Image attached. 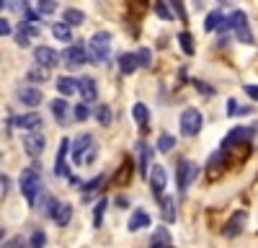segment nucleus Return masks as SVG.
Returning <instances> with one entry per match:
<instances>
[{
	"label": "nucleus",
	"instance_id": "1",
	"mask_svg": "<svg viewBox=\"0 0 258 248\" xmlns=\"http://www.w3.org/2000/svg\"><path fill=\"white\" fill-rule=\"evenodd\" d=\"M111 52V34L109 31H96L88 39V54L93 62H106Z\"/></svg>",
	"mask_w": 258,
	"mask_h": 248
},
{
	"label": "nucleus",
	"instance_id": "2",
	"mask_svg": "<svg viewBox=\"0 0 258 248\" xmlns=\"http://www.w3.org/2000/svg\"><path fill=\"white\" fill-rule=\"evenodd\" d=\"M96 155V140L93 135H80L73 145V163L83 165V163H91Z\"/></svg>",
	"mask_w": 258,
	"mask_h": 248
},
{
	"label": "nucleus",
	"instance_id": "3",
	"mask_svg": "<svg viewBox=\"0 0 258 248\" xmlns=\"http://www.w3.org/2000/svg\"><path fill=\"white\" fill-rule=\"evenodd\" d=\"M21 192H24L29 207H36V197L41 192V178L34 168H26L24 173H21Z\"/></svg>",
	"mask_w": 258,
	"mask_h": 248
},
{
	"label": "nucleus",
	"instance_id": "4",
	"mask_svg": "<svg viewBox=\"0 0 258 248\" xmlns=\"http://www.w3.org/2000/svg\"><path fill=\"white\" fill-rule=\"evenodd\" d=\"M202 124H204V119H202L199 109H194V106L183 109V114H181V135L183 137H197L202 132Z\"/></svg>",
	"mask_w": 258,
	"mask_h": 248
},
{
	"label": "nucleus",
	"instance_id": "5",
	"mask_svg": "<svg viewBox=\"0 0 258 248\" xmlns=\"http://www.w3.org/2000/svg\"><path fill=\"white\" fill-rule=\"evenodd\" d=\"M197 173H199V165H197V163H191V160H186V158L178 160V165H176V186H178L181 194H186L188 183L197 178Z\"/></svg>",
	"mask_w": 258,
	"mask_h": 248
},
{
	"label": "nucleus",
	"instance_id": "6",
	"mask_svg": "<svg viewBox=\"0 0 258 248\" xmlns=\"http://www.w3.org/2000/svg\"><path fill=\"white\" fill-rule=\"evenodd\" d=\"M47 217L52 220V222H57L59 227H64L70 220H73V207L68 204V202H57V199H52L49 204H47Z\"/></svg>",
	"mask_w": 258,
	"mask_h": 248
},
{
	"label": "nucleus",
	"instance_id": "7",
	"mask_svg": "<svg viewBox=\"0 0 258 248\" xmlns=\"http://www.w3.org/2000/svg\"><path fill=\"white\" fill-rule=\"evenodd\" d=\"M230 29L235 31V36H238L243 44H250V41H253V31H250V24H248V16L243 11H235L230 16Z\"/></svg>",
	"mask_w": 258,
	"mask_h": 248
},
{
	"label": "nucleus",
	"instance_id": "8",
	"mask_svg": "<svg viewBox=\"0 0 258 248\" xmlns=\"http://www.w3.org/2000/svg\"><path fill=\"white\" fill-rule=\"evenodd\" d=\"M44 145H47V137L41 135V132H26V137H24V150H26V155L39 158L41 150H44Z\"/></svg>",
	"mask_w": 258,
	"mask_h": 248
},
{
	"label": "nucleus",
	"instance_id": "9",
	"mask_svg": "<svg viewBox=\"0 0 258 248\" xmlns=\"http://www.w3.org/2000/svg\"><path fill=\"white\" fill-rule=\"evenodd\" d=\"M62 57H64V62H68V68H80V65L88 62V49H85L83 44H73V47H68L62 52Z\"/></svg>",
	"mask_w": 258,
	"mask_h": 248
},
{
	"label": "nucleus",
	"instance_id": "10",
	"mask_svg": "<svg viewBox=\"0 0 258 248\" xmlns=\"http://www.w3.org/2000/svg\"><path fill=\"white\" fill-rule=\"evenodd\" d=\"M250 137H253V130H248V127H235V130L227 132V137H225V142H222V150H227L230 145H248Z\"/></svg>",
	"mask_w": 258,
	"mask_h": 248
},
{
	"label": "nucleus",
	"instance_id": "11",
	"mask_svg": "<svg viewBox=\"0 0 258 248\" xmlns=\"http://www.w3.org/2000/svg\"><path fill=\"white\" fill-rule=\"evenodd\" d=\"M34 59H36V65L52 70L57 62H59V54H57L52 47H36V49H34Z\"/></svg>",
	"mask_w": 258,
	"mask_h": 248
},
{
	"label": "nucleus",
	"instance_id": "12",
	"mask_svg": "<svg viewBox=\"0 0 258 248\" xmlns=\"http://www.w3.org/2000/svg\"><path fill=\"white\" fill-rule=\"evenodd\" d=\"M150 189H153V194L158 197V199H163V189H165V168H163V165H155V168L153 171H150Z\"/></svg>",
	"mask_w": 258,
	"mask_h": 248
},
{
	"label": "nucleus",
	"instance_id": "13",
	"mask_svg": "<svg viewBox=\"0 0 258 248\" xmlns=\"http://www.w3.org/2000/svg\"><path fill=\"white\" fill-rule=\"evenodd\" d=\"M78 91L83 96V103H93L98 98V88L93 78H78Z\"/></svg>",
	"mask_w": 258,
	"mask_h": 248
},
{
	"label": "nucleus",
	"instance_id": "14",
	"mask_svg": "<svg viewBox=\"0 0 258 248\" xmlns=\"http://www.w3.org/2000/svg\"><path fill=\"white\" fill-rule=\"evenodd\" d=\"M245 217H248V215H245L243 210H240V212H235V215L227 220V225L222 227V235H225V238H235V235H238V233L243 230V222H245Z\"/></svg>",
	"mask_w": 258,
	"mask_h": 248
},
{
	"label": "nucleus",
	"instance_id": "15",
	"mask_svg": "<svg viewBox=\"0 0 258 248\" xmlns=\"http://www.w3.org/2000/svg\"><path fill=\"white\" fill-rule=\"evenodd\" d=\"M68 153H73V145L70 140L64 137L59 142V150H57V160H54V176H64V163H68Z\"/></svg>",
	"mask_w": 258,
	"mask_h": 248
},
{
	"label": "nucleus",
	"instance_id": "16",
	"mask_svg": "<svg viewBox=\"0 0 258 248\" xmlns=\"http://www.w3.org/2000/svg\"><path fill=\"white\" fill-rule=\"evenodd\" d=\"M13 121H16V127H21V130H31V132H39L41 130V116L39 114H24V116H13Z\"/></svg>",
	"mask_w": 258,
	"mask_h": 248
},
{
	"label": "nucleus",
	"instance_id": "17",
	"mask_svg": "<svg viewBox=\"0 0 258 248\" xmlns=\"http://www.w3.org/2000/svg\"><path fill=\"white\" fill-rule=\"evenodd\" d=\"M230 26V21H225V16L220 11H212L207 18H204V29L207 31H225Z\"/></svg>",
	"mask_w": 258,
	"mask_h": 248
},
{
	"label": "nucleus",
	"instance_id": "18",
	"mask_svg": "<svg viewBox=\"0 0 258 248\" xmlns=\"http://www.w3.org/2000/svg\"><path fill=\"white\" fill-rule=\"evenodd\" d=\"M36 34H39V29H36L34 24H21L18 31H16V41H18L21 47H29V41H31Z\"/></svg>",
	"mask_w": 258,
	"mask_h": 248
},
{
	"label": "nucleus",
	"instance_id": "19",
	"mask_svg": "<svg viewBox=\"0 0 258 248\" xmlns=\"http://www.w3.org/2000/svg\"><path fill=\"white\" fill-rule=\"evenodd\" d=\"M41 98H44V96H41L39 88H21V91H18V101L26 103V106H39Z\"/></svg>",
	"mask_w": 258,
	"mask_h": 248
},
{
	"label": "nucleus",
	"instance_id": "20",
	"mask_svg": "<svg viewBox=\"0 0 258 248\" xmlns=\"http://www.w3.org/2000/svg\"><path fill=\"white\" fill-rule=\"evenodd\" d=\"M103 181H106V176H103V173H98V176H96V178H91L88 183H83V189H80V192H83V202H85V204H88V202L93 199V194L101 189V183H103Z\"/></svg>",
	"mask_w": 258,
	"mask_h": 248
},
{
	"label": "nucleus",
	"instance_id": "21",
	"mask_svg": "<svg viewBox=\"0 0 258 248\" xmlns=\"http://www.w3.org/2000/svg\"><path fill=\"white\" fill-rule=\"evenodd\" d=\"M150 215L145 212V210H137L132 217H129V233H137V230H142V227H150Z\"/></svg>",
	"mask_w": 258,
	"mask_h": 248
},
{
	"label": "nucleus",
	"instance_id": "22",
	"mask_svg": "<svg viewBox=\"0 0 258 248\" xmlns=\"http://www.w3.org/2000/svg\"><path fill=\"white\" fill-rule=\"evenodd\" d=\"M57 91H59L64 98H70V96L78 91V80H75V78H70V75L57 78Z\"/></svg>",
	"mask_w": 258,
	"mask_h": 248
},
{
	"label": "nucleus",
	"instance_id": "23",
	"mask_svg": "<svg viewBox=\"0 0 258 248\" xmlns=\"http://www.w3.org/2000/svg\"><path fill=\"white\" fill-rule=\"evenodd\" d=\"M137 68H140V57H137V54H129V52H126V54L119 57V70H121L124 75L135 73Z\"/></svg>",
	"mask_w": 258,
	"mask_h": 248
},
{
	"label": "nucleus",
	"instance_id": "24",
	"mask_svg": "<svg viewBox=\"0 0 258 248\" xmlns=\"http://www.w3.org/2000/svg\"><path fill=\"white\" fill-rule=\"evenodd\" d=\"M49 106H52L54 119H57L59 124H64V119H68V109H70V106H68V98H54Z\"/></svg>",
	"mask_w": 258,
	"mask_h": 248
},
{
	"label": "nucleus",
	"instance_id": "25",
	"mask_svg": "<svg viewBox=\"0 0 258 248\" xmlns=\"http://www.w3.org/2000/svg\"><path fill=\"white\" fill-rule=\"evenodd\" d=\"M160 212H163V222H176V202L170 197L160 199Z\"/></svg>",
	"mask_w": 258,
	"mask_h": 248
},
{
	"label": "nucleus",
	"instance_id": "26",
	"mask_svg": "<svg viewBox=\"0 0 258 248\" xmlns=\"http://www.w3.org/2000/svg\"><path fill=\"white\" fill-rule=\"evenodd\" d=\"M147 160H153V148H150V145H145V142H140V173H142V176H150Z\"/></svg>",
	"mask_w": 258,
	"mask_h": 248
},
{
	"label": "nucleus",
	"instance_id": "27",
	"mask_svg": "<svg viewBox=\"0 0 258 248\" xmlns=\"http://www.w3.org/2000/svg\"><path fill=\"white\" fill-rule=\"evenodd\" d=\"M150 248H170V235H168L165 227H158L155 230L153 240H150Z\"/></svg>",
	"mask_w": 258,
	"mask_h": 248
},
{
	"label": "nucleus",
	"instance_id": "28",
	"mask_svg": "<svg viewBox=\"0 0 258 248\" xmlns=\"http://www.w3.org/2000/svg\"><path fill=\"white\" fill-rule=\"evenodd\" d=\"M52 34H54V39H59V41H70L73 39V31H70V24H54L52 26Z\"/></svg>",
	"mask_w": 258,
	"mask_h": 248
},
{
	"label": "nucleus",
	"instance_id": "29",
	"mask_svg": "<svg viewBox=\"0 0 258 248\" xmlns=\"http://www.w3.org/2000/svg\"><path fill=\"white\" fill-rule=\"evenodd\" d=\"M132 114H135V121L140 124V127H147V121H150V111H147L145 103H135Z\"/></svg>",
	"mask_w": 258,
	"mask_h": 248
},
{
	"label": "nucleus",
	"instance_id": "30",
	"mask_svg": "<svg viewBox=\"0 0 258 248\" xmlns=\"http://www.w3.org/2000/svg\"><path fill=\"white\" fill-rule=\"evenodd\" d=\"M83 21H85L83 11H78V8H68V11H64V24H70V26H80Z\"/></svg>",
	"mask_w": 258,
	"mask_h": 248
},
{
	"label": "nucleus",
	"instance_id": "31",
	"mask_svg": "<svg viewBox=\"0 0 258 248\" xmlns=\"http://www.w3.org/2000/svg\"><path fill=\"white\" fill-rule=\"evenodd\" d=\"M178 41H181V49H183L186 54H194V52H197V44H194V36H191L188 31H181V34H178Z\"/></svg>",
	"mask_w": 258,
	"mask_h": 248
},
{
	"label": "nucleus",
	"instance_id": "32",
	"mask_svg": "<svg viewBox=\"0 0 258 248\" xmlns=\"http://www.w3.org/2000/svg\"><path fill=\"white\" fill-rule=\"evenodd\" d=\"M173 148H176V137H173V135H168V132L160 135V140H158V150H160V153H170Z\"/></svg>",
	"mask_w": 258,
	"mask_h": 248
},
{
	"label": "nucleus",
	"instance_id": "33",
	"mask_svg": "<svg viewBox=\"0 0 258 248\" xmlns=\"http://www.w3.org/2000/svg\"><path fill=\"white\" fill-rule=\"evenodd\" d=\"M106 204H109V199H98L96 210H93V227H101L103 225V210H106Z\"/></svg>",
	"mask_w": 258,
	"mask_h": 248
},
{
	"label": "nucleus",
	"instance_id": "34",
	"mask_svg": "<svg viewBox=\"0 0 258 248\" xmlns=\"http://www.w3.org/2000/svg\"><path fill=\"white\" fill-rule=\"evenodd\" d=\"M47 243V233L44 230H34L31 238H29V248H44Z\"/></svg>",
	"mask_w": 258,
	"mask_h": 248
},
{
	"label": "nucleus",
	"instance_id": "35",
	"mask_svg": "<svg viewBox=\"0 0 258 248\" xmlns=\"http://www.w3.org/2000/svg\"><path fill=\"white\" fill-rule=\"evenodd\" d=\"M129 176H132V160H126V163L121 165V168H119V173L114 176V181L121 186V183H126V178H129Z\"/></svg>",
	"mask_w": 258,
	"mask_h": 248
},
{
	"label": "nucleus",
	"instance_id": "36",
	"mask_svg": "<svg viewBox=\"0 0 258 248\" xmlns=\"http://www.w3.org/2000/svg\"><path fill=\"white\" fill-rule=\"evenodd\" d=\"M47 78H49V70L41 68V65H36L34 70H29V80H34V83H41V80H47Z\"/></svg>",
	"mask_w": 258,
	"mask_h": 248
},
{
	"label": "nucleus",
	"instance_id": "37",
	"mask_svg": "<svg viewBox=\"0 0 258 248\" xmlns=\"http://www.w3.org/2000/svg\"><path fill=\"white\" fill-rule=\"evenodd\" d=\"M96 119H98V124H103V127H106V124H111V109L106 106V103H103V106H98L96 109Z\"/></svg>",
	"mask_w": 258,
	"mask_h": 248
},
{
	"label": "nucleus",
	"instance_id": "38",
	"mask_svg": "<svg viewBox=\"0 0 258 248\" xmlns=\"http://www.w3.org/2000/svg\"><path fill=\"white\" fill-rule=\"evenodd\" d=\"M3 8H13V11L26 13L29 11V0H3Z\"/></svg>",
	"mask_w": 258,
	"mask_h": 248
},
{
	"label": "nucleus",
	"instance_id": "39",
	"mask_svg": "<svg viewBox=\"0 0 258 248\" xmlns=\"http://www.w3.org/2000/svg\"><path fill=\"white\" fill-rule=\"evenodd\" d=\"M73 114H75V121H85L91 116V109H88V103H78V106L73 109Z\"/></svg>",
	"mask_w": 258,
	"mask_h": 248
},
{
	"label": "nucleus",
	"instance_id": "40",
	"mask_svg": "<svg viewBox=\"0 0 258 248\" xmlns=\"http://www.w3.org/2000/svg\"><path fill=\"white\" fill-rule=\"evenodd\" d=\"M250 109H245V106H238V101H235V98H230L227 101V114L232 116V114H248Z\"/></svg>",
	"mask_w": 258,
	"mask_h": 248
},
{
	"label": "nucleus",
	"instance_id": "41",
	"mask_svg": "<svg viewBox=\"0 0 258 248\" xmlns=\"http://www.w3.org/2000/svg\"><path fill=\"white\" fill-rule=\"evenodd\" d=\"M155 13H158L163 21H170V18H173V13L168 11V6L163 3V0H158V3H155Z\"/></svg>",
	"mask_w": 258,
	"mask_h": 248
},
{
	"label": "nucleus",
	"instance_id": "42",
	"mask_svg": "<svg viewBox=\"0 0 258 248\" xmlns=\"http://www.w3.org/2000/svg\"><path fill=\"white\" fill-rule=\"evenodd\" d=\"M170 6H173V11H176V16L181 18V21H186L188 16H186V8H183V0H168Z\"/></svg>",
	"mask_w": 258,
	"mask_h": 248
},
{
	"label": "nucleus",
	"instance_id": "43",
	"mask_svg": "<svg viewBox=\"0 0 258 248\" xmlns=\"http://www.w3.org/2000/svg\"><path fill=\"white\" fill-rule=\"evenodd\" d=\"M137 57H140V65H142V68H150V62H153V54H150V49H140Z\"/></svg>",
	"mask_w": 258,
	"mask_h": 248
},
{
	"label": "nucleus",
	"instance_id": "44",
	"mask_svg": "<svg viewBox=\"0 0 258 248\" xmlns=\"http://www.w3.org/2000/svg\"><path fill=\"white\" fill-rule=\"evenodd\" d=\"M57 8L54 0H39V13H52Z\"/></svg>",
	"mask_w": 258,
	"mask_h": 248
},
{
	"label": "nucleus",
	"instance_id": "45",
	"mask_svg": "<svg viewBox=\"0 0 258 248\" xmlns=\"http://www.w3.org/2000/svg\"><path fill=\"white\" fill-rule=\"evenodd\" d=\"M191 83H194V86H197L204 96H214V88H212V86H207V83H202V80H197V78H194Z\"/></svg>",
	"mask_w": 258,
	"mask_h": 248
},
{
	"label": "nucleus",
	"instance_id": "46",
	"mask_svg": "<svg viewBox=\"0 0 258 248\" xmlns=\"http://www.w3.org/2000/svg\"><path fill=\"white\" fill-rule=\"evenodd\" d=\"M26 245V240L21 238V235H16V238H11L8 243H3V248H24Z\"/></svg>",
	"mask_w": 258,
	"mask_h": 248
},
{
	"label": "nucleus",
	"instance_id": "47",
	"mask_svg": "<svg viewBox=\"0 0 258 248\" xmlns=\"http://www.w3.org/2000/svg\"><path fill=\"white\" fill-rule=\"evenodd\" d=\"M245 93H248L253 101H258V86H245Z\"/></svg>",
	"mask_w": 258,
	"mask_h": 248
},
{
	"label": "nucleus",
	"instance_id": "48",
	"mask_svg": "<svg viewBox=\"0 0 258 248\" xmlns=\"http://www.w3.org/2000/svg\"><path fill=\"white\" fill-rule=\"evenodd\" d=\"M0 34H3V36H8V34H11V24H8L6 18L0 21Z\"/></svg>",
	"mask_w": 258,
	"mask_h": 248
},
{
	"label": "nucleus",
	"instance_id": "49",
	"mask_svg": "<svg viewBox=\"0 0 258 248\" xmlns=\"http://www.w3.org/2000/svg\"><path fill=\"white\" fill-rule=\"evenodd\" d=\"M0 181H3V197H6V194H8V189H11V178L3 173V176H0Z\"/></svg>",
	"mask_w": 258,
	"mask_h": 248
},
{
	"label": "nucleus",
	"instance_id": "50",
	"mask_svg": "<svg viewBox=\"0 0 258 248\" xmlns=\"http://www.w3.org/2000/svg\"><path fill=\"white\" fill-rule=\"evenodd\" d=\"M116 204H119V207H126L129 199H126V197H116Z\"/></svg>",
	"mask_w": 258,
	"mask_h": 248
},
{
	"label": "nucleus",
	"instance_id": "51",
	"mask_svg": "<svg viewBox=\"0 0 258 248\" xmlns=\"http://www.w3.org/2000/svg\"><path fill=\"white\" fill-rule=\"evenodd\" d=\"M24 16H26V18H29V21H36V18H39V16H36V13H34V11H26V13H24Z\"/></svg>",
	"mask_w": 258,
	"mask_h": 248
}]
</instances>
